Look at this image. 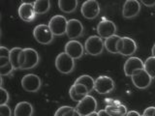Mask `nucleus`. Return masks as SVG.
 Here are the masks:
<instances>
[{"label": "nucleus", "mask_w": 155, "mask_h": 116, "mask_svg": "<svg viewBox=\"0 0 155 116\" xmlns=\"http://www.w3.org/2000/svg\"><path fill=\"white\" fill-rule=\"evenodd\" d=\"M105 47V41L98 35L90 36L86 39L84 44V50L87 54L97 56L101 54Z\"/></svg>", "instance_id": "1"}, {"label": "nucleus", "mask_w": 155, "mask_h": 116, "mask_svg": "<svg viewBox=\"0 0 155 116\" xmlns=\"http://www.w3.org/2000/svg\"><path fill=\"white\" fill-rule=\"evenodd\" d=\"M55 68L61 74L69 75L75 68V59H73L66 52H61L55 58Z\"/></svg>", "instance_id": "2"}, {"label": "nucleus", "mask_w": 155, "mask_h": 116, "mask_svg": "<svg viewBox=\"0 0 155 116\" xmlns=\"http://www.w3.org/2000/svg\"><path fill=\"white\" fill-rule=\"evenodd\" d=\"M34 39L41 45H48L53 40V34L48 25L39 24L33 30Z\"/></svg>", "instance_id": "3"}, {"label": "nucleus", "mask_w": 155, "mask_h": 116, "mask_svg": "<svg viewBox=\"0 0 155 116\" xmlns=\"http://www.w3.org/2000/svg\"><path fill=\"white\" fill-rule=\"evenodd\" d=\"M97 105H98L97 101L94 97L87 95L84 100L77 105L75 109L81 114V116H87L93 112H96Z\"/></svg>", "instance_id": "4"}, {"label": "nucleus", "mask_w": 155, "mask_h": 116, "mask_svg": "<svg viewBox=\"0 0 155 116\" xmlns=\"http://www.w3.org/2000/svg\"><path fill=\"white\" fill-rule=\"evenodd\" d=\"M68 21L65 17L61 14H56L50 19L48 22V27L53 34V36H62L66 34Z\"/></svg>", "instance_id": "5"}, {"label": "nucleus", "mask_w": 155, "mask_h": 116, "mask_svg": "<svg viewBox=\"0 0 155 116\" xmlns=\"http://www.w3.org/2000/svg\"><path fill=\"white\" fill-rule=\"evenodd\" d=\"M117 53L123 56H131L137 50V44L132 38L121 37L116 45Z\"/></svg>", "instance_id": "6"}, {"label": "nucleus", "mask_w": 155, "mask_h": 116, "mask_svg": "<svg viewBox=\"0 0 155 116\" xmlns=\"http://www.w3.org/2000/svg\"><path fill=\"white\" fill-rule=\"evenodd\" d=\"M42 81L40 76L35 74H27L21 79V87L24 91L34 93L40 90Z\"/></svg>", "instance_id": "7"}, {"label": "nucleus", "mask_w": 155, "mask_h": 116, "mask_svg": "<svg viewBox=\"0 0 155 116\" xmlns=\"http://www.w3.org/2000/svg\"><path fill=\"white\" fill-rule=\"evenodd\" d=\"M114 81L111 77L108 76H101L95 79V88L94 90L97 93L105 95L109 94L114 89Z\"/></svg>", "instance_id": "8"}, {"label": "nucleus", "mask_w": 155, "mask_h": 116, "mask_svg": "<svg viewBox=\"0 0 155 116\" xmlns=\"http://www.w3.org/2000/svg\"><path fill=\"white\" fill-rule=\"evenodd\" d=\"M81 12L86 19H94L100 14V5L96 0H87L81 5Z\"/></svg>", "instance_id": "9"}, {"label": "nucleus", "mask_w": 155, "mask_h": 116, "mask_svg": "<svg viewBox=\"0 0 155 116\" xmlns=\"http://www.w3.org/2000/svg\"><path fill=\"white\" fill-rule=\"evenodd\" d=\"M133 84L137 87L138 89H145L151 84L152 77L150 76L144 69L136 71L131 76Z\"/></svg>", "instance_id": "10"}, {"label": "nucleus", "mask_w": 155, "mask_h": 116, "mask_svg": "<svg viewBox=\"0 0 155 116\" xmlns=\"http://www.w3.org/2000/svg\"><path fill=\"white\" fill-rule=\"evenodd\" d=\"M23 53H24V63L21 66V70H30L35 68L39 61H40V56L37 50L31 47H26L23 48Z\"/></svg>", "instance_id": "11"}, {"label": "nucleus", "mask_w": 155, "mask_h": 116, "mask_svg": "<svg viewBox=\"0 0 155 116\" xmlns=\"http://www.w3.org/2000/svg\"><path fill=\"white\" fill-rule=\"evenodd\" d=\"M116 30H117V27H116L114 22L109 21V19H104L97 25V33H98V36L102 39H108L111 36L116 35Z\"/></svg>", "instance_id": "12"}, {"label": "nucleus", "mask_w": 155, "mask_h": 116, "mask_svg": "<svg viewBox=\"0 0 155 116\" xmlns=\"http://www.w3.org/2000/svg\"><path fill=\"white\" fill-rule=\"evenodd\" d=\"M144 69V63L143 60L139 57L136 56H131L128 58L127 60L125 61L124 66H123V70H124V74L126 76H132V75L136 71L138 70H143Z\"/></svg>", "instance_id": "13"}, {"label": "nucleus", "mask_w": 155, "mask_h": 116, "mask_svg": "<svg viewBox=\"0 0 155 116\" xmlns=\"http://www.w3.org/2000/svg\"><path fill=\"white\" fill-rule=\"evenodd\" d=\"M73 59H80L84 53V46L76 40H70L65 45V51Z\"/></svg>", "instance_id": "14"}, {"label": "nucleus", "mask_w": 155, "mask_h": 116, "mask_svg": "<svg viewBox=\"0 0 155 116\" xmlns=\"http://www.w3.org/2000/svg\"><path fill=\"white\" fill-rule=\"evenodd\" d=\"M18 17L21 18L23 21H26V22L33 21L37 16L35 13V10H34L33 3H29V2L21 3V6L18 7Z\"/></svg>", "instance_id": "15"}, {"label": "nucleus", "mask_w": 155, "mask_h": 116, "mask_svg": "<svg viewBox=\"0 0 155 116\" xmlns=\"http://www.w3.org/2000/svg\"><path fill=\"white\" fill-rule=\"evenodd\" d=\"M140 11V3L137 0H127L122 7V16L125 18L137 17Z\"/></svg>", "instance_id": "16"}, {"label": "nucleus", "mask_w": 155, "mask_h": 116, "mask_svg": "<svg viewBox=\"0 0 155 116\" xmlns=\"http://www.w3.org/2000/svg\"><path fill=\"white\" fill-rule=\"evenodd\" d=\"M82 33H84V25L79 19L72 18L70 21H68L66 35L70 39L74 40L78 37H81Z\"/></svg>", "instance_id": "17"}, {"label": "nucleus", "mask_w": 155, "mask_h": 116, "mask_svg": "<svg viewBox=\"0 0 155 116\" xmlns=\"http://www.w3.org/2000/svg\"><path fill=\"white\" fill-rule=\"evenodd\" d=\"M33 106L28 102H19L14 109V116H32Z\"/></svg>", "instance_id": "18"}, {"label": "nucleus", "mask_w": 155, "mask_h": 116, "mask_svg": "<svg viewBox=\"0 0 155 116\" xmlns=\"http://www.w3.org/2000/svg\"><path fill=\"white\" fill-rule=\"evenodd\" d=\"M79 1L78 0H59L58 1V7L62 12L66 14H70L75 12L78 7Z\"/></svg>", "instance_id": "19"}, {"label": "nucleus", "mask_w": 155, "mask_h": 116, "mask_svg": "<svg viewBox=\"0 0 155 116\" xmlns=\"http://www.w3.org/2000/svg\"><path fill=\"white\" fill-rule=\"evenodd\" d=\"M74 84H84L86 86V88L88 89L89 93L91 91H93L95 88V79H93V77L88 76V75H82L79 76L76 79Z\"/></svg>", "instance_id": "20"}, {"label": "nucleus", "mask_w": 155, "mask_h": 116, "mask_svg": "<svg viewBox=\"0 0 155 116\" xmlns=\"http://www.w3.org/2000/svg\"><path fill=\"white\" fill-rule=\"evenodd\" d=\"M33 5L36 14H46L51 8L50 0H36V1L33 2Z\"/></svg>", "instance_id": "21"}, {"label": "nucleus", "mask_w": 155, "mask_h": 116, "mask_svg": "<svg viewBox=\"0 0 155 116\" xmlns=\"http://www.w3.org/2000/svg\"><path fill=\"white\" fill-rule=\"evenodd\" d=\"M107 112L111 116H125L127 114V109L124 105H107L106 109Z\"/></svg>", "instance_id": "22"}, {"label": "nucleus", "mask_w": 155, "mask_h": 116, "mask_svg": "<svg viewBox=\"0 0 155 116\" xmlns=\"http://www.w3.org/2000/svg\"><path fill=\"white\" fill-rule=\"evenodd\" d=\"M118 35H114L105 40V48L110 53H117V50H116V45H117L118 41L120 40Z\"/></svg>", "instance_id": "23"}, {"label": "nucleus", "mask_w": 155, "mask_h": 116, "mask_svg": "<svg viewBox=\"0 0 155 116\" xmlns=\"http://www.w3.org/2000/svg\"><path fill=\"white\" fill-rule=\"evenodd\" d=\"M22 50L23 48H21V47H13L11 50V51H10L9 59H10V62H11V64L13 65L15 70L21 69V68H19L18 59H19V54H21Z\"/></svg>", "instance_id": "24"}, {"label": "nucleus", "mask_w": 155, "mask_h": 116, "mask_svg": "<svg viewBox=\"0 0 155 116\" xmlns=\"http://www.w3.org/2000/svg\"><path fill=\"white\" fill-rule=\"evenodd\" d=\"M144 70L152 79H155V57L150 56L145 60Z\"/></svg>", "instance_id": "25"}, {"label": "nucleus", "mask_w": 155, "mask_h": 116, "mask_svg": "<svg viewBox=\"0 0 155 116\" xmlns=\"http://www.w3.org/2000/svg\"><path fill=\"white\" fill-rule=\"evenodd\" d=\"M69 96H70V98L74 101V102H76V103H78L79 104L81 101H82L86 96H81V95H79L76 92V90H75V86H74V84H73L71 87H70V89H69Z\"/></svg>", "instance_id": "26"}, {"label": "nucleus", "mask_w": 155, "mask_h": 116, "mask_svg": "<svg viewBox=\"0 0 155 116\" xmlns=\"http://www.w3.org/2000/svg\"><path fill=\"white\" fill-rule=\"evenodd\" d=\"M14 67L13 65L11 64V62H9L8 64L4 65L2 67H0V74H1V76H8L10 75L11 72L14 71Z\"/></svg>", "instance_id": "27"}, {"label": "nucleus", "mask_w": 155, "mask_h": 116, "mask_svg": "<svg viewBox=\"0 0 155 116\" xmlns=\"http://www.w3.org/2000/svg\"><path fill=\"white\" fill-rule=\"evenodd\" d=\"M74 86H75L76 92L79 95H81V96L89 95V91H88V89L86 88L85 85H84V84H74Z\"/></svg>", "instance_id": "28"}, {"label": "nucleus", "mask_w": 155, "mask_h": 116, "mask_svg": "<svg viewBox=\"0 0 155 116\" xmlns=\"http://www.w3.org/2000/svg\"><path fill=\"white\" fill-rule=\"evenodd\" d=\"M0 115L1 116H11L12 111L10 106L7 105H0Z\"/></svg>", "instance_id": "29"}, {"label": "nucleus", "mask_w": 155, "mask_h": 116, "mask_svg": "<svg viewBox=\"0 0 155 116\" xmlns=\"http://www.w3.org/2000/svg\"><path fill=\"white\" fill-rule=\"evenodd\" d=\"M73 109V108H71V106H68V105H63L61 106V108H58L55 112H54V116H63L64 115L67 111H69Z\"/></svg>", "instance_id": "30"}, {"label": "nucleus", "mask_w": 155, "mask_h": 116, "mask_svg": "<svg viewBox=\"0 0 155 116\" xmlns=\"http://www.w3.org/2000/svg\"><path fill=\"white\" fill-rule=\"evenodd\" d=\"M9 101V93L8 91L4 88V87L1 86V103H0V105H6L8 103Z\"/></svg>", "instance_id": "31"}, {"label": "nucleus", "mask_w": 155, "mask_h": 116, "mask_svg": "<svg viewBox=\"0 0 155 116\" xmlns=\"http://www.w3.org/2000/svg\"><path fill=\"white\" fill-rule=\"evenodd\" d=\"M10 51L11 50H8L5 47H0V57H10Z\"/></svg>", "instance_id": "32"}, {"label": "nucleus", "mask_w": 155, "mask_h": 116, "mask_svg": "<svg viewBox=\"0 0 155 116\" xmlns=\"http://www.w3.org/2000/svg\"><path fill=\"white\" fill-rule=\"evenodd\" d=\"M143 115L145 116H155V108L154 106H149V108H145Z\"/></svg>", "instance_id": "33"}, {"label": "nucleus", "mask_w": 155, "mask_h": 116, "mask_svg": "<svg viewBox=\"0 0 155 116\" xmlns=\"http://www.w3.org/2000/svg\"><path fill=\"white\" fill-rule=\"evenodd\" d=\"M142 3L144 5V6H147V7L155 6V0H151V1H147V0H143Z\"/></svg>", "instance_id": "34"}, {"label": "nucleus", "mask_w": 155, "mask_h": 116, "mask_svg": "<svg viewBox=\"0 0 155 116\" xmlns=\"http://www.w3.org/2000/svg\"><path fill=\"white\" fill-rule=\"evenodd\" d=\"M10 62V59L7 57H0V67H2L4 65L8 64V63Z\"/></svg>", "instance_id": "35"}, {"label": "nucleus", "mask_w": 155, "mask_h": 116, "mask_svg": "<svg viewBox=\"0 0 155 116\" xmlns=\"http://www.w3.org/2000/svg\"><path fill=\"white\" fill-rule=\"evenodd\" d=\"M125 116H142V115L136 110H130V111H128L127 114H126Z\"/></svg>", "instance_id": "36"}, {"label": "nucleus", "mask_w": 155, "mask_h": 116, "mask_svg": "<svg viewBox=\"0 0 155 116\" xmlns=\"http://www.w3.org/2000/svg\"><path fill=\"white\" fill-rule=\"evenodd\" d=\"M98 114H99V116H111V115H110L107 111L105 110V109H101V110H99L98 111Z\"/></svg>", "instance_id": "37"}, {"label": "nucleus", "mask_w": 155, "mask_h": 116, "mask_svg": "<svg viewBox=\"0 0 155 116\" xmlns=\"http://www.w3.org/2000/svg\"><path fill=\"white\" fill-rule=\"evenodd\" d=\"M74 114H75V108H73L69 111H67L63 116H74Z\"/></svg>", "instance_id": "38"}, {"label": "nucleus", "mask_w": 155, "mask_h": 116, "mask_svg": "<svg viewBox=\"0 0 155 116\" xmlns=\"http://www.w3.org/2000/svg\"><path fill=\"white\" fill-rule=\"evenodd\" d=\"M151 53H152V56H153V57H155V44H154V45H153V47H152Z\"/></svg>", "instance_id": "39"}, {"label": "nucleus", "mask_w": 155, "mask_h": 116, "mask_svg": "<svg viewBox=\"0 0 155 116\" xmlns=\"http://www.w3.org/2000/svg\"><path fill=\"white\" fill-rule=\"evenodd\" d=\"M87 116H99L98 112H93V113H91L89 115H87Z\"/></svg>", "instance_id": "40"}, {"label": "nucleus", "mask_w": 155, "mask_h": 116, "mask_svg": "<svg viewBox=\"0 0 155 116\" xmlns=\"http://www.w3.org/2000/svg\"><path fill=\"white\" fill-rule=\"evenodd\" d=\"M74 116H81V114L78 112V111H76V109H75V114H74Z\"/></svg>", "instance_id": "41"}, {"label": "nucleus", "mask_w": 155, "mask_h": 116, "mask_svg": "<svg viewBox=\"0 0 155 116\" xmlns=\"http://www.w3.org/2000/svg\"><path fill=\"white\" fill-rule=\"evenodd\" d=\"M142 116H145V115H142Z\"/></svg>", "instance_id": "42"}]
</instances>
